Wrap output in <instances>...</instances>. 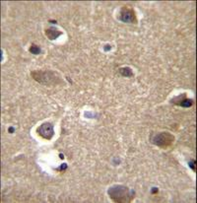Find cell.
I'll return each instance as SVG.
<instances>
[{
	"mask_svg": "<svg viewBox=\"0 0 197 203\" xmlns=\"http://www.w3.org/2000/svg\"><path fill=\"white\" fill-rule=\"evenodd\" d=\"M60 158H61V159H64V157H63L62 154H60Z\"/></svg>",
	"mask_w": 197,
	"mask_h": 203,
	"instance_id": "obj_15",
	"label": "cell"
},
{
	"mask_svg": "<svg viewBox=\"0 0 197 203\" xmlns=\"http://www.w3.org/2000/svg\"><path fill=\"white\" fill-rule=\"evenodd\" d=\"M9 132H14V128L10 127V128H9Z\"/></svg>",
	"mask_w": 197,
	"mask_h": 203,
	"instance_id": "obj_14",
	"label": "cell"
},
{
	"mask_svg": "<svg viewBox=\"0 0 197 203\" xmlns=\"http://www.w3.org/2000/svg\"><path fill=\"white\" fill-rule=\"evenodd\" d=\"M45 36L48 38V40H56L59 36L62 35V32L59 31L57 28H55V27H49V28H46L45 30Z\"/></svg>",
	"mask_w": 197,
	"mask_h": 203,
	"instance_id": "obj_6",
	"label": "cell"
},
{
	"mask_svg": "<svg viewBox=\"0 0 197 203\" xmlns=\"http://www.w3.org/2000/svg\"><path fill=\"white\" fill-rule=\"evenodd\" d=\"M118 19L119 21L125 23V24H137L138 23L136 12L133 9V7L129 6V5H124L121 7L118 14Z\"/></svg>",
	"mask_w": 197,
	"mask_h": 203,
	"instance_id": "obj_4",
	"label": "cell"
},
{
	"mask_svg": "<svg viewBox=\"0 0 197 203\" xmlns=\"http://www.w3.org/2000/svg\"><path fill=\"white\" fill-rule=\"evenodd\" d=\"M175 137L167 131H162L159 133H156L153 135L151 138V142L154 145L160 147L162 149H167L175 143Z\"/></svg>",
	"mask_w": 197,
	"mask_h": 203,
	"instance_id": "obj_3",
	"label": "cell"
},
{
	"mask_svg": "<svg viewBox=\"0 0 197 203\" xmlns=\"http://www.w3.org/2000/svg\"><path fill=\"white\" fill-rule=\"evenodd\" d=\"M29 51H30L31 53L37 55V54H40V52H42V48H40L39 46H37V45H35V43H33V45L30 46V48H29Z\"/></svg>",
	"mask_w": 197,
	"mask_h": 203,
	"instance_id": "obj_9",
	"label": "cell"
},
{
	"mask_svg": "<svg viewBox=\"0 0 197 203\" xmlns=\"http://www.w3.org/2000/svg\"><path fill=\"white\" fill-rule=\"evenodd\" d=\"M188 164H189V167L191 168V170H193V172H195V170H196V169H195L196 161L195 160H191Z\"/></svg>",
	"mask_w": 197,
	"mask_h": 203,
	"instance_id": "obj_10",
	"label": "cell"
},
{
	"mask_svg": "<svg viewBox=\"0 0 197 203\" xmlns=\"http://www.w3.org/2000/svg\"><path fill=\"white\" fill-rule=\"evenodd\" d=\"M193 100L191 99H188L187 97H185V98L182 100V101L179 103V107H182V108H190L191 105H193Z\"/></svg>",
	"mask_w": 197,
	"mask_h": 203,
	"instance_id": "obj_8",
	"label": "cell"
},
{
	"mask_svg": "<svg viewBox=\"0 0 197 203\" xmlns=\"http://www.w3.org/2000/svg\"><path fill=\"white\" fill-rule=\"evenodd\" d=\"M158 187H153L152 188V193H157L158 192Z\"/></svg>",
	"mask_w": 197,
	"mask_h": 203,
	"instance_id": "obj_12",
	"label": "cell"
},
{
	"mask_svg": "<svg viewBox=\"0 0 197 203\" xmlns=\"http://www.w3.org/2000/svg\"><path fill=\"white\" fill-rule=\"evenodd\" d=\"M31 76L35 81L45 86H54L62 83L60 74L53 70H34L31 72Z\"/></svg>",
	"mask_w": 197,
	"mask_h": 203,
	"instance_id": "obj_2",
	"label": "cell"
},
{
	"mask_svg": "<svg viewBox=\"0 0 197 203\" xmlns=\"http://www.w3.org/2000/svg\"><path fill=\"white\" fill-rule=\"evenodd\" d=\"M37 133L45 140H51L54 135V126L51 122H43L37 128Z\"/></svg>",
	"mask_w": 197,
	"mask_h": 203,
	"instance_id": "obj_5",
	"label": "cell"
},
{
	"mask_svg": "<svg viewBox=\"0 0 197 203\" xmlns=\"http://www.w3.org/2000/svg\"><path fill=\"white\" fill-rule=\"evenodd\" d=\"M48 22L51 23V24H56V21H53V20H52V21L51 20V21H48Z\"/></svg>",
	"mask_w": 197,
	"mask_h": 203,
	"instance_id": "obj_13",
	"label": "cell"
},
{
	"mask_svg": "<svg viewBox=\"0 0 197 203\" xmlns=\"http://www.w3.org/2000/svg\"><path fill=\"white\" fill-rule=\"evenodd\" d=\"M119 74L123 76V77H132L133 76V71L130 67H122V68L118 69Z\"/></svg>",
	"mask_w": 197,
	"mask_h": 203,
	"instance_id": "obj_7",
	"label": "cell"
},
{
	"mask_svg": "<svg viewBox=\"0 0 197 203\" xmlns=\"http://www.w3.org/2000/svg\"><path fill=\"white\" fill-rule=\"evenodd\" d=\"M108 194L110 198L115 203H129L132 202L136 196L133 189L123 184H114L108 187Z\"/></svg>",
	"mask_w": 197,
	"mask_h": 203,
	"instance_id": "obj_1",
	"label": "cell"
},
{
	"mask_svg": "<svg viewBox=\"0 0 197 203\" xmlns=\"http://www.w3.org/2000/svg\"><path fill=\"white\" fill-rule=\"evenodd\" d=\"M66 168H67V165L66 164H62L60 168H58V170H63L64 169H66Z\"/></svg>",
	"mask_w": 197,
	"mask_h": 203,
	"instance_id": "obj_11",
	"label": "cell"
}]
</instances>
